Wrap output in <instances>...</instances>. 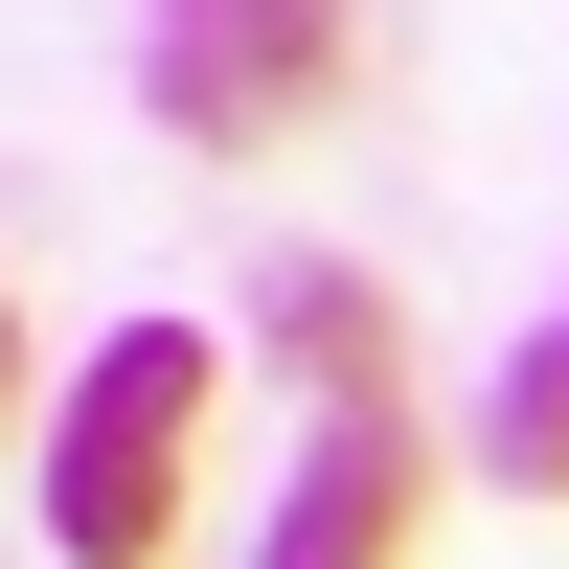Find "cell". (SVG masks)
I'll use <instances>...</instances> for the list:
<instances>
[{
    "label": "cell",
    "mask_w": 569,
    "mask_h": 569,
    "mask_svg": "<svg viewBox=\"0 0 569 569\" xmlns=\"http://www.w3.org/2000/svg\"><path fill=\"white\" fill-rule=\"evenodd\" d=\"M479 456H501V501H569V319L525 365H501V410H479Z\"/></svg>",
    "instance_id": "obj_4"
},
{
    "label": "cell",
    "mask_w": 569,
    "mask_h": 569,
    "mask_svg": "<svg viewBox=\"0 0 569 569\" xmlns=\"http://www.w3.org/2000/svg\"><path fill=\"white\" fill-rule=\"evenodd\" d=\"M0 410H23V319H0Z\"/></svg>",
    "instance_id": "obj_5"
},
{
    "label": "cell",
    "mask_w": 569,
    "mask_h": 569,
    "mask_svg": "<svg viewBox=\"0 0 569 569\" xmlns=\"http://www.w3.org/2000/svg\"><path fill=\"white\" fill-rule=\"evenodd\" d=\"M182 433H206V319H137L46 433V547L69 569H160L182 547Z\"/></svg>",
    "instance_id": "obj_2"
},
{
    "label": "cell",
    "mask_w": 569,
    "mask_h": 569,
    "mask_svg": "<svg viewBox=\"0 0 569 569\" xmlns=\"http://www.w3.org/2000/svg\"><path fill=\"white\" fill-rule=\"evenodd\" d=\"M137 91H160V137L251 160V137H297L342 91V0H160L137 23Z\"/></svg>",
    "instance_id": "obj_3"
},
{
    "label": "cell",
    "mask_w": 569,
    "mask_h": 569,
    "mask_svg": "<svg viewBox=\"0 0 569 569\" xmlns=\"http://www.w3.org/2000/svg\"><path fill=\"white\" fill-rule=\"evenodd\" d=\"M273 342H297V388H319L297 479H273V569H410V525H433V433H410L388 297H365L342 251H297V273H273Z\"/></svg>",
    "instance_id": "obj_1"
}]
</instances>
